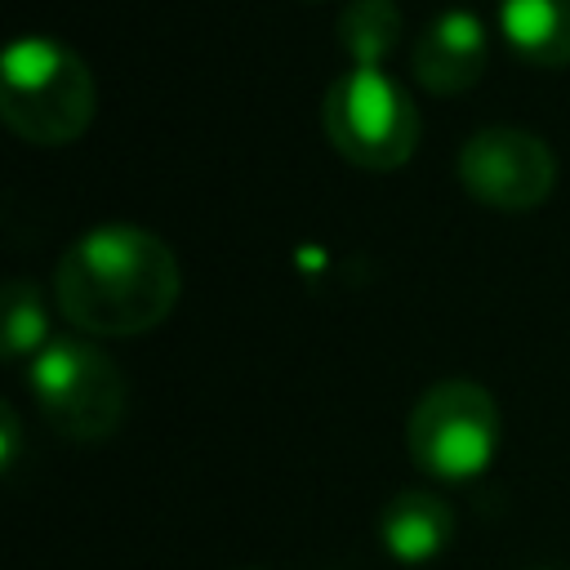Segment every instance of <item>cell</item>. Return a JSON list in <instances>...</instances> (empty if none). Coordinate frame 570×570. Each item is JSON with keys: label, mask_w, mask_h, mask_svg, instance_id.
<instances>
[{"label": "cell", "mask_w": 570, "mask_h": 570, "mask_svg": "<svg viewBox=\"0 0 570 570\" xmlns=\"http://www.w3.org/2000/svg\"><path fill=\"white\" fill-rule=\"evenodd\" d=\"M98 111V89L85 58L49 36H22L0 58V116L4 125L36 142H76Z\"/></svg>", "instance_id": "7a4b0ae2"}, {"label": "cell", "mask_w": 570, "mask_h": 570, "mask_svg": "<svg viewBox=\"0 0 570 570\" xmlns=\"http://www.w3.org/2000/svg\"><path fill=\"white\" fill-rule=\"evenodd\" d=\"M459 183L463 191L499 214H525L543 205L557 187L552 147L521 125H481L459 147Z\"/></svg>", "instance_id": "8992f818"}, {"label": "cell", "mask_w": 570, "mask_h": 570, "mask_svg": "<svg viewBox=\"0 0 570 570\" xmlns=\"http://www.w3.org/2000/svg\"><path fill=\"white\" fill-rule=\"evenodd\" d=\"M503 45L534 67H570V0H499Z\"/></svg>", "instance_id": "9c48e42d"}, {"label": "cell", "mask_w": 570, "mask_h": 570, "mask_svg": "<svg viewBox=\"0 0 570 570\" xmlns=\"http://www.w3.org/2000/svg\"><path fill=\"white\" fill-rule=\"evenodd\" d=\"M53 294L80 334L129 338L156 330L174 312L183 272L156 232L134 223H102L62 249Z\"/></svg>", "instance_id": "6da1fadb"}, {"label": "cell", "mask_w": 570, "mask_h": 570, "mask_svg": "<svg viewBox=\"0 0 570 570\" xmlns=\"http://www.w3.org/2000/svg\"><path fill=\"white\" fill-rule=\"evenodd\" d=\"M0 423H4V450H0V463L13 468V454H18V414H13V405H0Z\"/></svg>", "instance_id": "7c38bea8"}, {"label": "cell", "mask_w": 570, "mask_h": 570, "mask_svg": "<svg viewBox=\"0 0 570 570\" xmlns=\"http://www.w3.org/2000/svg\"><path fill=\"white\" fill-rule=\"evenodd\" d=\"M45 343H49V316H45L40 289H36V281L13 276V281L4 285L0 347H4V356H9V361H22V356H36Z\"/></svg>", "instance_id": "8fae6325"}, {"label": "cell", "mask_w": 570, "mask_h": 570, "mask_svg": "<svg viewBox=\"0 0 570 570\" xmlns=\"http://www.w3.org/2000/svg\"><path fill=\"white\" fill-rule=\"evenodd\" d=\"M321 125L343 160L379 174L401 169L419 147V107L379 62H352L325 89Z\"/></svg>", "instance_id": "277c9868"}, {"label": "cell", "mask_w": 570, "mask_h": 570, "mask_svg": "<svg viewBox=\"0 0 570 570\" xmlns=\"http://www.w3.org/2000/svg\"><path fill=\"white\" fill-rule=\"evenodd\" d=\"M27 387L40 419L71 445H94L125 423V374L94 338H49L31 356Z\"/></svg>", "instance_id": "3957f363"}, {"label": "cell", "mask_w": 570, "mask_h": 570, "mask_svg": "<svg viewBox=\"0 0 570 570\" xmlns=\"http://www.w3.org/2000/svg\"><path fill=\"white\" fill-rule=\"evenodd\" d=\"M401 9L396 0H352L338 18V45L352 62H383V53L396 45Z\"/></svg>", "instance_id": "30bf717a"}, {"label": "cell", "mask_w": 570, "mask_h": 570, "mask_svg": "<svg viewBox=\"0 0 570 570\" xmlns=\"http://www.w3.org/2000/svg\"><path fill=\"white\" fill-rule=\"evenodd\" d=\"M485 62H490V31L472 9L436 13L414 40V80L436 98L468 94L481 80Z\"/></svg>", "instance_id": "52a82bcc"}, {"label": "cell", "mask_w": 570, "mask_h": 570, "mask_svg": "<svg viewBox=\"0 0 570 570\" xmlns=\"http://www.w3.org/2000/svg\"><path fill=\"white\" fill-rule=\"evenodd\" d=\"M379 539H383L387 557H396L405 566L436 561L454 543V508L441 494H432L423 485H410V490H401L383 503Z\"/></svg>", "instance_id": "ba28073f"}, {"label": "cell", "mask_w": 570, "mask_h": 570, "mask_svg": "<svg viewBox=\"0 0 570 570\" xmlns=\"http://www.w3.org/2000/svg\"><path fill=\"white\" fill-rule=\"evenodd\" d=\"M503 423L494 396L476 379H441L432 383L405 423V445L410 459L423 476L463 485L481 476L494 463Z\"/></svg>", "instance_id": "5b68a950"}]
</instances>
